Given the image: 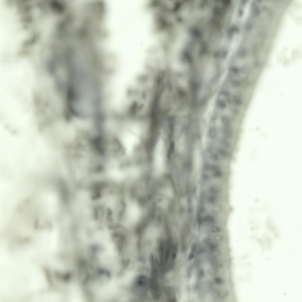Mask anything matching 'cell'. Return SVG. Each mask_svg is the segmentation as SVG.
<instances>
[{
    "mask_svg": "<svg viewBox=\"0 0 302 302\" xmlns=\"http://www.w3.org/2000/svg\"><path fill=\"white\" fill-rule=\"evenodd\" d=\"M126 126L121 136L122 144L126 154L131 155L140 144L142 134L141 124L137 121H132Z\"/></svg>",
    "mask_w": 302,
    "mask_h": 302,
    "instance_id": "cell-1",
    "label": "cell"
},
{
    "mask_svg": "<svg viewBox=\"0 0 302 302\" xmlns=\"http://www.w3.org/2000/svg\"><path fill=\"white\" fill-rule=\"evenodd\" d=\"M165 140L162 136L157 139L154 148L153 155V170L155 175L162 174L165 168L167 150Z\"/></svg>",
    "mask_w": 302,
    "mask_h": 302,
    "instance_id": "cell-2",
    "label": "cell"
},
{
    "mask_svg": "<svg viewBox=\"0 0 302 302\" xmlns=\"http://www.w3.org/2000/svg\"><path fill=\"white\" fill-rule=\"evenodd\" d=\"M197 245L196 243H193L191 248L190 251L189 253L188 260L189 261L192 260L194 257L196 252Z\"/></svg>",
    "mask_w": 302,
    "mask_h": 302,
    "instance_id": "cell-4",
    "label": "cell"
},
{
    "mask_svg": "<svg viewBox=\"0 0 302 302\" xmlns=\"http://www.w3.org/2000/svg\"><path fill=\"white\" fill-rule=\"evenodd\" d=\"M148 284V280L145 276H140L137 278L134 285V292L139 296H143L147 292Z\"/></svg>",
    "mask_w": 302,
    "mask_h": 302,
    "instance_id": "cell-3",
    "label": "cell"
}]
</instances>
